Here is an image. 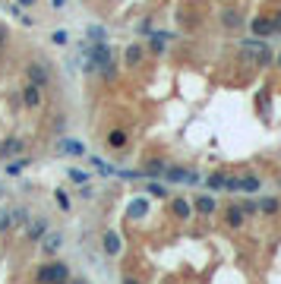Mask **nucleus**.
Instances as JSON below:
<instances>
[{"label":"nucleus","instance_id":"obj_33","mask_svg":"<svg viewBox=\"0 0 281 284\" xmlns=\"http://www.w3.org/2000/svg\"><path fill=\"white\" fill-rule=\"evenodd\" d=\"M51 6H57V10H60V6H66V0H51Z\"/></svg>","mask_w":281,"mask_h":284},{"label":"nucleus","instance_id":"obj_28","mask_svg":"<svg viewBox=\"0 0 281 284\" xmlns=\"http://www.w3.org/2000/svg\"><path fill=\"white\" fill-rule=\"evenodd\" d=\"M57 205H60V209H70V199H66L63 189H57Z\"/></svg>","mask_w":281,"mask_h":284},{"label":"nucleus","instance_id":"obj_1","mask_svg":"<svg viewBox=\"0 0 281 284\" xmlns=\"http://www.w3.org/2000/svg\"><path fill=\"white\" fill-rule=\"evenodd\" d=\"M38 284H57V281H70V265L66 262H48L35 272Z\"/></svg>","mask_w":281,"mask_h":284},{"label":"nucleus","instance_id":"obj_35","mask_svg":"<svg viewBox=\"0 0 281 284\" xmlns=\"http://www.w3.org/2000/svg\"><path fill=\"white\" fill-rule=\"evenodd\" d=\"M16 3H22V6H32V3H35V0H16Z\"/></svg>","mask_w":281,"mask_h":284},{"label":"nucleus","instance_id":"obj_37","mask_svg":"<svg viewBox=\"0 0 281 284\" xmlns=\"http://www.w3.org/2000/svg\"><path fill=\"white\" fill-rule=\"evenodd\" d=\"M57 284H66V281H57Z\"/></svg>","mask_w":281,"mask_h":284},{"label":"nucleus","instance_id":"obj_11","mask_svg":"<svg viewBox=\"0 0 281 284\" xmlns=\"http://www.w3.org/2000/svg\"><path fill=\"white\" fill-rule=\"evenodd\" d=\"M45 234H48V218H35V221L29 225V240L35 243V240H41Z\"/></svg>","mask_w":281,"mask_h":284},{"label":"nucleus","instance_id":"obj_20","mask_svg":"<svg viewBox=\"0 0 281 284\" xmlns=\"http://www.w3.org/2000/svg\"><path fill=\"white\" fill-rule=\"evenodd\" d=\"M225 183H227V177H225V174H212V177L206 180V186H209V189H225Z\"/></svg>","mask_w":281,"mask_h":284},{"label":"nucleus","instance_id":"obj_14","mask_svg":"<svg viewBox=\"0 0 281 284\" xmlns=\"http://www.w3.org/2000/svg\"><path fill=\"white\" fill-rule=\"evenodd\" d=\"M253 35H256V38L272 35V19H269V16H259V19H253Z\"/></svg>","mask_w":281,"mask_h":284},{"label":"nucleus","instance_id":"obj_30","mask_svg":"<svg viewBox=\"0 0 281 284\" xmlns=\"http://www.w3.org/2000/svg\"><path fill=\"white\" fill-rule=\"evenodd\" d=\"M272 32H278V35H281V13H275V19H272Z\"/></svg>","mask_w":281,"mask_h":284},{"label":"nucleus","instance_id":"obj_23","mask_svg":"<svg viewBox=\"0 0 281 284\" xmlns=\"http://www.w3.org/2000/svg\"><path fill=\"white\" fill-rule=\"evenodd\" d=\"M51 41H54V45H66V41H70V35H66L63 29H57V32H51Z\"/></svg>","mask_w":281,"mask_h":284},{"label":"nucleus","instance_id":"obj_13","mask_svg":"<svg viewBox=\"0 0 281 284\" xmlns=\"http://www.w3.org/2000/svg\"><path fill=\"white\" fill-rule=\"evenodd\" d=\"M142 54H146L142 45H130V48H126V54H123L126 66H139V63H142Z\"/></svg>","mask_w":281,"mask_h":284},{"label":"nucleus","instance_id":"obj_29","mask_svg":"<svg viewBox=\"0 0 281 284\" xmlns=\"http://www.w3.org/2000/svg\"><path fill=\"white\" fill-rule=\"evenodd\" d=\"M240 212H243V215H259V212H256V202H243Z\"/></svg>","mask_w":281,"mask_h":284},{"label":"nucleus","instance_id":"obj_4","mask_svg":"<svg viewBox=\"0 0 281 284\" xmlns=\"http://www.w3.org/2000/svg\"><path fill=\"white\" fill-rule=\"evenodd\" d=\"M60 246H63V234H60V230H57V234H54V230H48V234L41 237V249H45L48 256H54Z\"/></svg>","mask_w":281,"mask_h":284},{"label":"nucleus","instance_id":"obj_36","mask_svg":"<svg viewBox=\"0 0 281 284\" xmlns=\"http://www.w3.org/2000/svg\"><path fill=\"white\" fill-rule=\"evenodd\" d=\"M275 60H278V66H281V54H278V57H275Z\"/></svg>","mask_w":281,"mask_h":284},{"label":"nucleus","instance_id":"obj_32","mask_svg":"<svg viewBox=\"0 0 281 284\" xmlns=\"http://www.w3.org/2000/svg\"><path fill=\"white\" fill-rule=\"evenodd\" d=\"M123 284H139V278H133V275H123Z\"/></svg>","mask_w":281,"mask_h":284},{"label":"nucleus","instance_id":"obj_3","mask_svg":"<svg viewBox=\"0 0 281 284\" xmlns=\"http://www.w3.org/2000/svg\"><path fill=\"white\" fill-rule=\"evenodd\" d=\"M41 92H45V89H38V85H25V89H22V105L25 108H41V101H45V95H41Z\"/></svg>","mask_w":281,"mask_h":284},{"label":"nucleus","instance_id":"obj_10","mask_svg":"<svg viewBox=\"0 0 281 284\" xmlns=\"http://www.w3.org/2000/svg\"><path fill=\"white\" fill-rule=\"evenodd\" d=\"M225 221H227V225H231V227H243V212H240V205H227V209H225Z\"/></svg>","mask_w":281,"mask_h":284},{"label":"nucleus","instance_id":"obj_27","mask_svg":"<svg viewBox=\"0 0 281 284\" xmlns=\"http://www.w3.org/2000/svg\"><path fill=\"white\" fill-rule=\"evenodd\" d=\"M70 177L76 180V183H86V180H89V174H86V170H76V168L70 170Z\"/></svg>","mask_w":281,"mask_h":284},{"label":"nucleus","instance_id":"obj_34","mask_svg":"<svg viewBox=\"0 0 281 284\" xmlns=\"http://www.w3.org/2000/svg\"><path fill=\"white\" fill-rule=\"evenodd\" d=\"M66 284H89L86 278H73V281H66Z\"/></svg>","mask_w":281,"mask_h":284},{"label":"nucleus","instance_id":"obj_5","mask_svg":"<svg viewBox=\"0 0 281 284\" xmlns=\"http://www.w3.org/2000/svg\"><path fill=\"white\" fill-rule=\"evenodd\" d=\"M165 177L171 183H193V180H199L193 170H183V168H165Z\"/></svg>","mask_w":281,"mask_h":284},{"label":"nucleus","instance_id":"obj_19","mask_svg":"<svg viewBox=\"0 0 281 284\" xmlns=\"http://www.w3.org/2000/svg\"><path fill=\"white\" fill-rule=\"evenodd\" d=\"M155 174H165V161H149L146 170H142V177H155Z\"/></svg>","mask_w":281,"mask_h":284},{"label":"nucleus","instance_id":"obj_7","mask_svg":"<svg viewBox=\"0 0 281 284\" xmlns=\"http://www.w3.org/2000/svg\"><path fill=\"white\" fill-rule=\"evenodd\" d=\"M25 149L22 139H16V136H10V139H3L0 142V158H13V155H19Z\"/></svg>","mask_w":281,"mask_h":284},{"label":"nucleus","instance_id":"obj_6","mask_svg":"<svg viewBox=\"0 0 281 284\" xmlns=\"http://www.w3.org/2000/svg\"><path fill=\"white\" fill-rule=\"evenodd\" d=\"M120 237H117L114 234V230H105V234H101V249H105V253L108 256H117V253H120Z\"/></svg>","mask_w":281,"mask_h":284},{"label":"nucleus","instance_id":"obj_17","mask_svg":"<svg viewBox=\"0 0 281 284\" xmlns=\"http://www.w3.org/2000/svg\"><path fill=\"white\" fill-rule=\"evenodd\" d=\"M196 212L209 218V215L215 212V199H212V196H199V199H196Z\"/></svg>","mask_w":281,"mask_h":284},{"label":"nucleus","instance_id":"obj_12","mask_svg":"<svg viewBox=\"0 0 281 284\" xmlns=\"http://www.w3.org/2000/svg\"><path fill=\"white\" fill-rule=\"evenodd\" d=\"M171 215H174V218H190L193 205L186 202V199H171Z\"/></svg>","mask_w":281,"mask_h":284},{"label":"nucleus","instance_id":"obj_18","mask_svg":"<svg viewBox=\"0 0 281 284\" xmlns=\"http://www.w3.org/2000/svg\"><path fill=\"white\" fill-rule=\"evenodd\" d=\"M25 168H29V158H19V161H10V165H6V174H10V177H16V174H22Z\"/></svg>","mask_w":281,"mask_h":284},{"label":"nucleus","instance_id":"obj_25","mask_svg":"<svg viewBox=\"0 0 281 284\" xmlns=\"http://www.w3.org/2000/svg\"><path fill=\"white\" fill-rule=\"evenodd\" d=\"M146 209H149L146 202H142V199H136V202L130 205V215H146Z\"/></svg>","mask_w":281,"mask_h":284},{"label":"nucleus","instance_id":"obj_26","mask_svg":"<svg viewBox=\"0 0 281 284\" xmlns=\"http://www.w3.org/2000/svg\"><path fill=\"white\" fill-rule=\"evenodd\" d=\"M6 41H10V29H6V25L0 22V51L6 48Z\"/></svg>","mask_w":281,"mask_h":284},{"label":"nucleus","instance_id":"obj_9","mask_svg":"<svg viewBox=\"0 0 281 284\" xmlns=\"http://www.w3.org/2000/svg\"><path fill=\"white\" fill-rule=\"evenodd\" d=\"M57 152L60 155H86V145L76 142V139H60L57 142Z\"/></svg>","mask_w":281,"mask_h":284},{"label":"nucleus","instance_id":"obj_24","mask_svg":"<svg viewBox=\"0 0 281 284\" xmlns=\"http://www.w3.org/2000/svg\"><path fill=\"white\" fill-rule=\"evenodd\" d=\"M89 35H92V38H98V41H105V38H108V32L101 29V25H89Z\"/></svg>","mask_w":281,"mask_h":284},{"label":"nucleus","instance_id":"obj_8","mask_svg":"<svg viewBox=\"0 0 281 284\" xmlns=\"http://www.w3.org/2000/svg\"><path fill=\"white\" fill-rule=\"evenodd\" d=\"M126 139H130V136H126V130H111V133H108V149L123 152V149H126Z\"/></svg>","mask_w":281,"mask_h":284},{"label":"nucleus","instance_id":"obj_15","mask_svg":"<svg viewBox=\"0 0 281 284\" xmlns=\"http://www.w3.org/2000/svg\"><path fill=\"white\" fill-rule=\"evenodd\" d=\"M256 212H262V215H278V212H281V202L272 199V196H269V199H259V202H256Z\"/></svg>","mask_w":281,"mask_h":284},{"label":"nucleus","instance_id":"obj_31","mask_svg":"<svg viewBox=\"0 0 281 284\" xmlns=\"http://www.w3.org/2000/svg\"><path fill=\"white\" fill-rule=\"evenodd\" d=\"M13 221H19V225H22V221H25V209H16L13 212Z\"/></svg>","mask_w":281,"mask_h":284},{"label":"nucleus","instance_id":"obj_21","mask_svg":"<svg viewBox=\"0 0 281 284\" xmlns=\"http://www.w3.org/2000/svg\"><path fill=\"white\" fill-rule=\"evenodd\" d=\"M221 22L227 25V29H237V25H240V13H234V10H227L225 16H221Z\"/></svg>","mask_w":281,"mask_h":284},{"label":"nucleus","instance_id":"obj_16","mask_svg":"<svg viewBox=\"0 0 281 284\" xmlns=\"http://www.w3.org/2000/svg\"><path fill=\"white\" fill-rule=\"evenodd\" d=\"M237 189H243V193H259V177H237Z\"/></svg>","mask_w":281,"mask_h":284},{"label":"nucleus","instance_id":"obj_2","mask_svg":"<svg viewBox=\"0 0 281 284\" xmlns=\"http://www.w3.org/2000/svg\"><path fill=\"white\" fill-rule=\"evenodd\" d=\"M25 76H29V82L32 85H38V89H45V85L51 82V76L45 70V63H29L25 66Z\"/></svg>","mask_w":281,"mask_h":284},{"label":"nucleus","instance_id":"obj_22","mask_svg":"<svg viewBox=\"0 0 281 284\" xmlns=\"http://www.w3.org/2000/svg\"><path fill=\"white\" fill-rule=\"evenodd\" d=\"M149 196H155V199H165V196H168V189L161 186V183H149Z\"/></svg>","mask_w":281,"mask_h":284}]
</instances>
